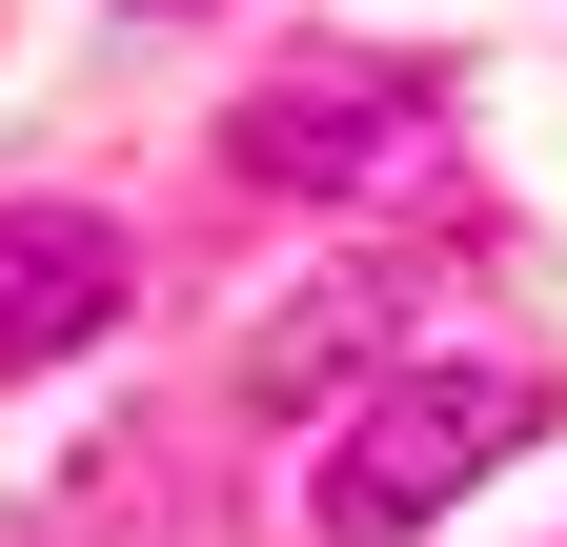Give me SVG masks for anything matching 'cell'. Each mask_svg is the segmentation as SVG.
Listing matches in <instances>:
<instances>
[{
    "mask_svg": "<svg viewBox=\"0 0 567 547\" xmlns=\"http://www.w3.org/2000/svg\"><path fill=\"white\" fill-rule=\"evenodd\" d=\"M122 305H142V244L102 224V203H0V385L82 365Z\"/></svg>",
    "mask_w": 567,
    "mask_h": 547,
    "instance_id": "2",
    "label": "cell"
},
{
    "mask_svg": "<svg viewBox=\"0 0 567 547\" xmlns=\"http://www.w3.org/2000/svg\"><path fill=\"white\" fill-rule=\"evenodd\" d=\"M385 122H405V82H264L244 102V183H365Z\"/></svg>",
    "mask_w": 567,
    "mask_h": 547,
    "instance_id": "3",
    "label": "cell"
},
{
    "mask_svg": "<svg viewBox=\"0 0 567 547\" xmlns=\"http://www.w3.org/2000/svg\"><path fill=\"white\" fill-rule=\"evenodd\" d=\"M507 446H547V365H507V345H486V365H405L365 426L324 446L305 527H324V547H405V527H446Z\"/></svg>",
    "mask_w": 567,
    "mask_h": 547,
    "instance_id": "1",
    "label": "cell"
}]
</instances>
